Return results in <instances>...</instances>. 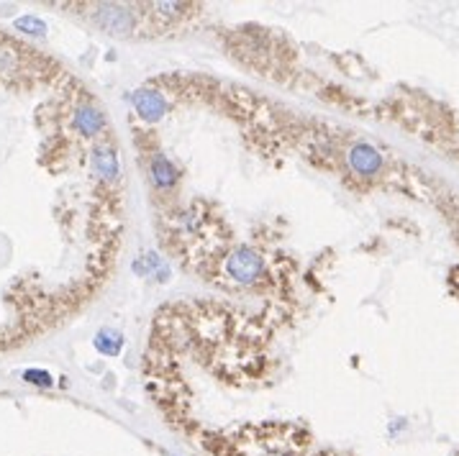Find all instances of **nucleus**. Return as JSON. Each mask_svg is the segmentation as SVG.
Instances as JSON below:
<instances>
[{
  "instance_id": "2",
  "label": "nucleus",
  "mask_w": 459,
  "mask_h": 456,
  "mask_svg": "<svg viewBox=\"0 0 459 456\" xmlns=\"http://www.w3.org/2000/svg\"><path fill=\"white\" fill-rule=\"evenodd\" d=\"M96 18L98 24L103 26L105 31L116 33V36H123V33L134 31V13H128V8H121V6H96Z\"/></svg>"
},
{
  "instance_id": "10",
  "label": "nucleus",
  "mask_w": 459,
  "mask_h": 456,
  "mask_svg": "<svg viewBox=\"0 0 459 456\" xmlns=\"http://www.w3.org/2000/svg\"><path fill=\"white\" fill-rule=\"evenodd\" d=\"M24 379H26V382H33V385H41V387H49V385H52V377H49L47 372H39V370L24 372Z\"/></svg>"
},
{
  "instance_id": "6",
  "label": "nucleus",
  "mask_w": 459,
  "mask_h": 456,
  "mask_svg": "<svg viewBox=\"0 0 459 456\" xmlns=\"http://www.w3.org/2000/svg\"><path fill=\"white\" fill-rule=\"evenodd\" d=\"M93 169L103 180H116L119 177V159H116V154L108 146H98L93 151Z\"/></svg>"
},
{
  "instance_id": "5",
  "label": "nucleus",
  "mask_w": 459,
  "mask_h": 456,
  "mask_svg": "<svg viewBox=\"0 0 459 456\" xmlns=\"http://www.w3.org/2000/svg\"><path fill=\"white\" fill-rule=\"evenodd\" d=\"M349 162H352V167L359 174H375L382 165L380 154L373 146H367V144H356L354 149L349 151Z\"/></svg>"
},
{
  "instance_id": "7",
  "label": "nucleus",
  "mask_w": 459,
  "mask_h": 456,
  "mask_svg": "<svg viewBox=\"0 0 459 456\" xmlns=\"http://www.w3.org/2000/svg\"><path fill=\"white\" fill-rule=\"evenodd\" d=\"M149 169L159 188H170V185H174V180H177V172H174L172 162L167 157H162V154H154V157H151Z\"/></svg>"
},
{
  "instance_id": "8",
  "label": "nucleus",
  "mask_w": 459,
  "mask_h": 456,
  "mask_svg": "<svg viewBox=\"0 0 459 456\" xmlns=\"http://www.w3.org/2000/svg\"><path fill=\"white\" fill-rule=\"evenodd\" d=\"M121 347H123V338H121V333H116V330H111V328L100 330V333L96 336V349L108 356L119 354Z\"/></svg>"
},
{
  "instance_id": "9",
  "label": "nucleus",
  "mask_w": 459,
  "mask_h": 456,
  "mask_svg": "<svg viewBox=\"0 0 459 456\" xmlns=\"http://www.w3.org/2000/svg\"><path fill=\"white\" fill-rule=\"evenodd\" d=\"M16 29H18V31H24V33L41 36V33L47 31V24H44L41 18H36V16H24V18H18V21H16Z\"/></svg>"
},
{
  "instance_id": "4",
  "label": "nucleus",
  "mask_w": 459,
  "mask_h": 456,
  "mask_svg": "<svg viewBox=\"0 0 459 456\" xmlns=\"http://www.w3.org/2000/svg\"><path fill=\"white\" fill-rule=\"evenodd\" d=\"M72 121H75V128H77L82 136H98L103 131V123H105L103 116H100V110H96L93 105H80V108H75Z\"/></svg>"
},
{
  "instance_id": "1",
  "label": "nucleus",
  "mask_w": 459,
  "mask_h": 456,
  "mask_svg": "<svg viewBox=\"0 0 459 456\" xmlns=\"http://www.w3.org/2000/svg\"><path fill=\"white\" fill-rule=\"evenodd\" d=\"M226 272H229V277L234 282L252 284V282H257L262 277V272H264V261H262L259 254L249 252V249H239V252L231 254L229 261H226Z\"/></svg>"
},
{
  "instance_id": "3",
  "label": "nucleus",
  "mask_w": 459,
  "mask_h": 456,
  "mask_svg": "<svg viewBox=\"0 0 459 456\" xmlns=\"http://www.w3.org/2000/svg\"><path fill=\"white\" fill-rule=\"evenodd\" d=\"M134 108L144 121H159L165 116L167 102L162 100V95L154 90H139L134 95Z\"/></svg>"
}]
</instances>
